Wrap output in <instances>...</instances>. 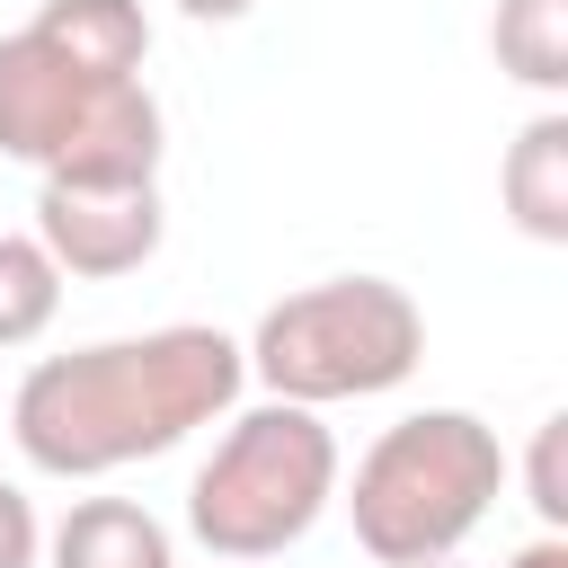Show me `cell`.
<instances>
[{
    "instance_id": "6da1fadb",
    "label": "cell",
    "mask_w": 568,
    "mask_h": 568,
    "mask_svg": "<svg viewBox=\"0 0 568 568\" xmlns=\"http://www.w3.org/2000/svg\"><path fill=\"white\" fill-rule=\"evenodd\" d=\"M248 364L240 337L204 320H169L142 337H98L71 355H44L9 399V444L44 479H106L124 462L178 453L195 426L231 417Z\"/></svg>"
},
{
    "instance_id": "7a4b0ae2",
    "label": "cell",
    "mask_w": 568,
    "mask_h": 568,
    "mask_svg": "<svg viewBox=\"0 0 568 568\" xmlns=\"http://www.w3.org/2000/svg\"><path fill=\"white\" fill-rule=\"evenodd\" d=\"M497 488H506L497 426L470 408H417L364 444L355 488H346V524L373 568H426V559H453L488 524Z\"/></svg>"
},
{
    "instance_id": "3957f363",
    "label": "cell",
    "mask_w": 568,
    "mask_h": 568,
    "mask_svg": "<svg viewBox=\"0 0 568 568\" xmlns=\"http://www.w3.org/2000/svg\"><path fill=\"white\" fill-rule=\"evenodd\" d=\"M0 151L36 178H160L169 115L133 71H106L27 18L0 36Z\"/></svg>"
},
{
    "instance_id": "277c9868",
    "label": "cell",
    "mask_w": 568,
    "mask_h": 568,
    "mask_svg": "<svg viewBox=\"0 0 568 568\" xmlns=\"http://www.w3.org/2000/svg\"><path fill=\"white\" fill-rule=\"evenodd\" d=\"M248 382L293 408H337V399H382L426 364V311L390 275H328L257 311L240 346Z\"/></svg>"
},
{
    "instance_id": "5b68a950",
    "label": "cell",
    "mask_w": 568,
    "mask_h": 568,
    "mask_svg": "<svg viewBox=\"0 0 568 568\" xmlns=\"http://www.w3.org/2000/svg\"><path fill=\"white\" fill-rule=\"evenodd\" d=\"M328 497H337V435L320 426V408L257 399L195 462V479H186V532L222 568H248V559L293 550L328 515Z\"/></svg>"
},
{
    "instance_id": "8992f818",
    "label": "cell",
    "mask_w": 568,
    "mask_h": 568,
    "mask_svg": "<svg viewBox=\"0 0 568 568\" xmlns=\"http://www.w3.org/2000/svg\"><path fill=\"white\" fill-rule=\"evenodd\" d=\"M169 204L160 178H44L36 186V248L62 266V284H115L160 257Z\"/></svg>"
},
{
    "instance_id": "52a82bcc",
    "label": "cell",
    "mask_w": 568,
    "mask_h": 568,
    "mask_svg": "<svg viewBox=\"0 0 568 568\" xmlns=\"http://www.w3.org/2000/svg\"><path fill=\"white\" fill-rule=\"evenodd\" d=\"M497 195H506V222L541 248H568V106H541L506 160H497Z\"/></svg>"
},
{
    "instance_id": "ba28073f",
    "label": "cell",
    "mask_w": 568,
    "mask_h": 568,
    "mask_svg": "<svg viewBox=\"0 0 568 568\" xmlns=\"http://www.w3.org/2000/svg\"><path fill=\"white\" fill-rule=\"evenodd\" d=\"M44 568H178L169 524L133 497H80L44 532Z\"/></svg>"
},
{
    "instance_id": "9c48e42d",
    "label": "cell",
    "mask_w": 568,
    "mask_h": 568,
    "mask_svg": "<svg viewBox=\"0 0 568 568\" xmlns=\"http://www.w3.org/2000/svg\"><path fill=\"white\" fill-rule=\"evenodd\" d=\"M488 53H497L506 80L559 98V89H568V0H497Z\"/></svg>"
},
{
    "instance_id": "30bf717a",
    "label": "cell",
    "mask_w": 568,
    "mask_h": 568,
    "mask_svg": "<svg viewBox=\"0 0 568 568\" xmlns=\"http://www.w3.org/2000/svg\"><path fill=\"white\" fill-rule=\"evenodd\" d=\"M62 311V266L36 248V231H0V355L36 346Z\"/></svg>"
},
{
    "instance_id": "8fae6325",
    "label": "cell",
    "mask_w": 568,
    "mask_h": 568,
    "mask_svg": "<svg viewBox=\"0 0 568 568\" xmlns=\"http://www.w3.org/2000/svg\"><path fill=\"white\" fill-rule=\"evenodd\" d=\"M559 444H568V417H541L532 426V462H524V497L541 515V532L568 524V479H559Z\"/></svg>"
},
{
    "instance_id": "7c38bea8",
    "label": "cell",
    "mask_w": 568,
    "mask_h": 568,
    "mask_svg": "<svg viewBox=\"0 0 568 568\" xmlns=\"http://www.w3.org/2000/svg\"><path fill=\"white\" fill-rule=\"evenodd\" d=\"M0 568H44V524L18 479H0Z\"/></svg>"
},
{
    "instance_id": "4fadbf2b",
    "label": "cell",
    "mask_w": 568,
    "mask_h": 568,
    "mask_svg": "<svg viewBox=\"0 0 568 568\" xmlns=\"http://www.w3.org/2000/svg\"><path fill=\"white\" fill-rule=\"evenodd\" d=\"M178 9H186L195 27H240V18L257 9V0H178Z\"/></svg>"
},
{
    "instance_id": "5bb4252c",
    "label": "cell",
    "mask_w": 568,
    "mask_h": 568,
    "mask_svg": "<svg viewBox=\"0 0 568 568\" xmlns=\"http://www.w3.org/2000/svg\"><path fill=\"white\" fill-rule=\"evenodd\" d=\"M506 568H568V541H559V532H541V541H524Z\"/></svg>"
},
{
    "instance_id": "9a60e30c",
    "label": "cell",
    "mask_w": 568,
    "mask_h": 568,
    "mask_svg": "<svg viewBox=\"0 0 568 568\" xmlns=\"http://www.w3.org/2000/svg\"><path fill=\"white\" fill-rule=\"evenodd\" d=\"M426 568H462V559H426Z\"/></svg>"
}]
</instances>
